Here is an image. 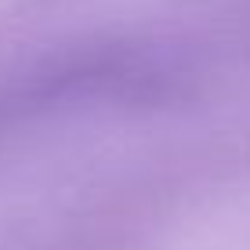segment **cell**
I'll return each mask as SVG.
<instances>
[{
    "instance_id": "1",
    "label": "cell",
    "mask_w": 250,
    "mask_h": 250,
    "mask_svg": "<svg viewBox=\"0 0 250 250\" xmlns=\"http://www.w3.org/2000/svg\"><path fill=\"white\" fill-rule=\"evenodd\" d=\"M174 62L152 40H80L0 65V250H87L149 163Z\"/></svg>"
}]
</instances>
